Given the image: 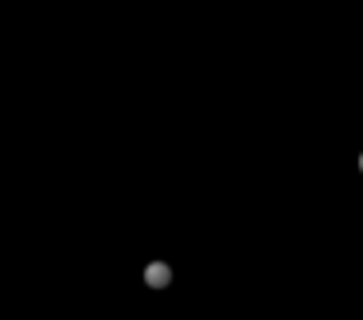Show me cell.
Listing matches in <instances>:
<instances>
[{
  "instance_id": "6da1fadb",
  "label": "cell",
  "mask_w": 363,
  "mask_h": 320,
  "mask_svg": "<svg viewBox=\"0 0 363 320\" xmlns=\"http://www.w3.org/2000/svg\"><path fill=\"white\" fill-rule=\"evenodd\" d=\"M168 278H172V270H168L164 262H153V266H148V285H168Z\"/></svg>"
}]
</instances>
